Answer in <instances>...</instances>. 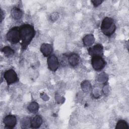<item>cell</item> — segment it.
I'll list each match as a JSON object with an SVG mask.
<instances>
[{"label":"cell","instance_id":"obj_10","mask_svg":"<svg viewBox=\"0 0 129 129\" xmlns=\"http://www.w3.org/2000/svg\"><path fill=\"white\" fill-rule=\"evenodd\" d=\"M42 122V117L39 115H36L31 118V127L32 128H38L41 126Z\"/></svg>","mask_w":129,"mask_h":129},{"label":"cell","instance_id":"obj_14","mask_svg":"<svg viewBox=\"0 0 129 129\" xmlns=\"http://www.w3.org/2000/svg\"><path fill=\"white\" fill-rule=\"evenodd\" d=\"M28 110L33 113H36L39 109V105L35 101L31 102L28 106Z\"/></svg>","mask_w":129,"mask_h":129},{"label":"cell","instance_id":"obj_17","mask_svg":"<svg viewBox=\"0 0 129 129\" xmlns=\"http://www.w3.org/2000/svg\"><path fill=\"white\" fill-rule=\"evenodd\" d=\"M116 129H128V125L124 120H119L116 123Z\"/></svg>","mask_w":129,"mask_h":129},{"label":"cell","instance_id":"obj_12","mask_svg":"<svg viewBox=\"0 0 129 129\" xmlns=\"http://www.w3.org/2000/svg\"><path fill=\"white\" fill-rule=\"evenodd\" d=\"M12 17L15 20H19L21 19L23 15L22 10L18 7H14L12 9L11 11Z\"/></svg>","mask_w":129,"mask_h":129},{"label":"cell","instance_id":"obj_15","mask_svg":"<svg viewBox=\"0 0 129 129\" xmlns=\"http://www.w3.org/2000/svg\"><path fill=\"white\" fill-rule=\"evenodd\" d=\"M31 118L29 117H25L21 120V125L22 128L31 127Z\"/></svg>","mask_w":129,"mask_h":129},{"label":"cell","instance_id":"obj_4","mask_svg":"<svg viewBox=\"0 0 129 129\" xmlns=\"http://www.w3.org/2000/svg\"><path fill=\"white\" fill-rule=\"evenodd\" d=\"M91 64L93 69L97 71L102 70L106 66V62L102 56H92Z\"/></svg>","mask_w":129,"mask_h":129},{"label":"cell","instance_id":"obj_11","mask_svg":"<svg viewBox=\"0 0 129 129\" xmlns=\"http://www.w3.org/2000/svg\"><path fill=\"white\" fill-rule=\"evenodd\" d=\"M68 61L72 67H76L80 62V57L76 53H72L68 56Z\"/></svg>","mask_w":129,"mask_h":129},{"label":"cell","instance_id":"obj_13","mask_svg":"<svg viewBox=\"0 0 129 129\" xmlns=\"http://www.w3.org/2000/svg\"><path fill=\"white\" fill-rule=\"evenodd\" d=\"M95 41V38L92 34H87L83 38V42L85 46L91 45Z\"/></svg>","mask_w":129,"mask_h":129},{"label":"cell","instance_id":"obj_2","mask_svg":"<svg viewBox=\"0 0 129 129\" xmlns=\"http://www.w3.org/2000/svg\"><path fill=\"white\" fill-rule=\"evenodd\" d=\"M100 29L102 32L108 37L111 36L116 30V26L113 20L109 17H105L102 20Z\"/></svg>","mask_w":129,"mask_h":129},{"label":"cell","instance_id":"obj_16","mask_svg":"<svg viewBox=\"0 0 129 129\" xmlns=\"http://www.w3.org/2000/svg\"><path fill=\"white\" fill-rule=\"evenodd\" d=\"M2 51L3 52H4V54L8 57H12L14 54V50L8 46H6L3 47Z\"/></svg>","mask_w":129,"mask_h":129},{"label":"cell","instance_id":"obj_1","mask_svg":"<svg viewBox=\"0 0 129 129\" xmlns=\"http://www.w3.org/2000/svg\"><path fill=\"white\" fill-rule=\"evenodd\" d=\"M20 35L21 40V48L26 49L35 35L34 27L29 24H24L19 27Z\"/></svg>","mask_w":129,"mask_h":129},{"label":"cell","instance_id":"obj_5","mask_svg":"<svg viewBox=\"0 0 129 129\" xmlns=\"http://www.w3.org/2000/svg\"><path fill=\"white\" fill-rule=\"evenodd\" d=\"M4 77L8 85L13 84L18 80L17 74L13 69L6 71L4 74Z\"/></svg>","mask_w":129,"mask_h":129},{"label":"cell","instance_id":"obj_9","mask_svg":"<svg viewBox=\"0 0 129 129\" xmlns=\"http://www.w3.org/2000/svg\"><path fill=\"white\" fill-rule=\"evenodd\" d=\"M40 51L44 56L48 57L52 52L53 47L50 44L43 43L41 45Z\"/></svg>","mask_w":129,"mask_h":129},{"label":"cell","instance_id":"obj_7","mask_svg":"<svg viewBox=\"0 0 129 129\" xmlns=\"http://www.w3.org/2000/svg\"><path fill=\"white\" fill-rule=\"evenodd\" d=\"M47 64L48 69L51 71L55 72L58 69L59 62L57 58L54 55H51L48 56L47 58Z\"/></svg>","mask_w":129,"mask_h":129},{"label":"cell","instance_id":"obj_6","mask_svg":"<svg viewBox=\"0 0 129 129\" xmlns=\"http://www.w3.org/2000/svg\"><path fill=\"white\" fill-rule=\"evenodd\" d=\"M88 52L91 56H100L102 57L103 55V46L101 44H96L89 48Z\"/></svg>","mask_w":129,"mask_h":129},{"label":"cell","instance_id":"obj_19","mask_svg":"<svg viewBox=\"0 0 129 129\" xmlns=\"http://www.w3.org/2000/svg\"><path fill=\"white\" fill-rule=\"evenodd\" d=\"M103 1H99V0H95V1H92L91 2L94 5V7H97L99 6Z\"/></svg>","mask_w":129,"mask_h":129},{"label":"cell","instance_id":"obj_8","mask_svg":"<svg viewBox=\"0 0 129 129\" xmlns=\"http://www.w3.org/2000/svg\"><path fill=\"white\" fill-rule=\"evenodd\" d=\"M6 128H13L17 124L16 117L14 115H8L5 117L3 120Z\"/></svg>","mask_w":129,"mask_h":129},{"label":"cell","instance_id":"obj_3","mask_svg":"<svg viewBox=\"0 0 129 129\" xmlns=\"http://www.w3.org/2000/svg\"><path fill=\"white\" fill-rule=\"evenodd\" d=\"M7 40L12 44L18 43L20 40L19 27H14L10 29L6 35Z\"/></svg>","mask_w":129,"mask_h":129},{"label":"cell","instance_id":"obj_20","mask_svg":"<svg viewBox=\"0 0 129 129\" xmlns=\"http://www.w3.org/2000/svg\"><path fill=\"white\" fill-rule=\"evenodd\" d=\"M4 16L3 15V12L2 11V10H1V22H2L4 19Z\"/></svg>","mask_w":129,"mask_h":129},{"label":"cell","instance_id":"obj_18","mask_svg":"<svg viewBox=\"0 0 129 129\" xmlns=\"http://www.w3.org/2000/svg\"><path fill=\"white\" fill-rule=\"evenodd\" d=\"M81 87L84 92L89 91L91 87V84L87 81H84L81 84Z\"/></svg>","mask_w":129,"mask_h":129}]
</instances>
